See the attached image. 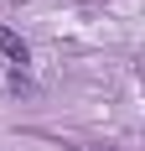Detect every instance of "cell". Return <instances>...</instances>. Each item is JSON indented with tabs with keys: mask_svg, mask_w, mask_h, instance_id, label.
<instances>
[{
	"mask_svg": "<svg viewBox=\"0 0 145 151\" xmlns=\"http://www.w3.org/2000/svg\"><path fill=\"white\" fill-rule=\"evenodd\" d=\"M0 58L11 63V68H26V63H31V47L21 42V37H16V31L5 26V21H0Z\"/></svg>",
	"mask_w": 145,
	"mask_h": 151,
	"instance_id": "cell-1",
	"label": "cell"
}]
</instances>
